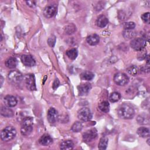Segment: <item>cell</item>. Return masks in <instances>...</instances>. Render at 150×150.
<instances>
[{"instance_id":"cell-1","label":"cell","mask_w":150,"mask_h":150,"mask_svg":"<svg viewBox=\"0 0 150 150\" xmlns=\"http://www.w3.org/2000/svg\"><path fill=\"white\" fill-rule=\"evenodd\" d=\"M118 116L123 119H131L134 117L135 111L132 107L128 103L121 104L117 109Z\"/></svg>"},{"instance_id":"cell-2","label":"cell","mask_w":150,"mask_h":150,"mask_svg":"<svg viewBox=\"0 0 150 150\" xmlns=\"http://www.w3.org/2000/svg\"><path fill=\"white\" fill-rule=\"evenodd\" d=\"M16 134V129L12 126H8L3 129L1 132V138L4 142L13 139Z\"/></svg>"},{"instance_id":"cell-3","label":"cell","mask_w":150,"mask_h":150,"mask_svg":"<svg viewBox=\"0 0 150 150\" xmlns=\"http://www.w3.org/2000/svg\"><path fill=\"white\" fill-rule=\"evenodd\" d=\"M146 43V40L145 38H137L131 40L130 46L135 50L139 51L145 48Z\"/></svg>"},{"instance_id":"cell-4","label":"cell","mask_w":150,"mask_h":150,"mask_svg":"<svg viewBox=\"0 0 150 150\" xmlns=\"http://www.w3.org/2000/svg\"><path fill=\"white\" fill-rule=\"evenodd\" d=\"M79 119L83 121H88L92 118V114L89 108L84 107L81 108L77 113Z\"/></svg>"},{"instance_id":"cell-5","label":"cell","mask_w":150,"mask_h":150,"mask_svg":"<svg viewBox=\"0 0 150 150\" xmlns=\"http://www.w3.org/2000/svg\"><path fill=\"white\" fill-rule=\"evenodd\" d=\"M8 77L9 80L14 84L20 83L23 80V76L22 73L18 70L11 71L8 75Z\"/></svg>"},{"instance_id":"cell-6","label":"cell","mask_w":150,"mask_h":150,"mask_svg":"<svg viewBox=\"0 0 150 150\" xmlns=\"http://www.w3.org/2000/svg\"><path fill=\"white\" fill-rule=\"evenodd\" d=\"M114 81L117 85L123 86L128 83L129 78L125 73L119 72L114 75Z\"/></svg>"},{"instance_id":"cell-7","label":"cell","mask_w":150,"mask_h":150,"mask_svg":"<svg viewBox=\"0 0 150 150\" xmlns=\"http://www.w3.org/2000/svg\"><path fill=\"white\" fill-rule=\"evenodd\" d=\"M26 87L28 90L33 91L36 90V84H35V78L33 74H28L25 76L24 77Z\"/></svg>"},{"instance_id":"cell-8","label":"cell","mask_w":150,"mask_h":150,"mask_svg":"<svg viewBox=\"0 0 150 150\" xmlns=\"http://www.w3.org/2000/svg\"><path fill=\"white\" fill-rule=\"evenodd\" d=\"M97 136V131L96 128H91L86 131L83 134V139L85 142H90Z\"/></svg>"},{"instance_id":"cell-9","label":"cell","mask_w":150,"mask_h":150,"mask_svg":"<svg viewBox=\"0 0 150 150\" xmlns=\"http://www.w3.org/2000/svg\"><path fill=\"white\" fill-rule=\"evenodd\" d=\"M47 118L50 124H52L55 123L58 118L57 111L54 108H53V107L50 108L47 111Z\"/></svg>"},{"instance_id":"cell-10","label":"cell","mask_w":150,"mask_h":150,"mask_svg":"<svg viewBox=\"0 0 150 150\" xmlns=\"http://www.w3.org/2000/svg\"><path fill=\"white\" fill-rule=\"evenodd\" d=\"M57 6L56 5H50L46 6L43 10V15L47 18L53 17L56 13Z\"/></svg>"},{"instance_id":"cell-11","label":"cell","mask_w":150,"mask_h":150,"mask_svg":"<svg viewBox=\"0 0 150 150\" xmlns=\"http://www.w3.org/2000/svg\"><path fill=\"white\" fill-rule=\"evenodd\" d=\"M21 62L25 66L32 67L35 65L36 62L33 57L29 54H23L21 56Z\"/></svg>"},{"instance_id":"cell-12","label":"cell","mask_w":150,"mask_h":150,"mask_svg":"<svg viewBox=\"0 0 150 150\" xmlns=\"http://www.w3.org/2000/svg\"><path fill=\"white\" fill-rule=\"evenodd\" d=\"M91 88V86L90 83H86L84 84H81L79 86H78L77 88L79 93V94L80 96H84L88 93L90 89Z\"/></svg>"},{"instance_id":"cell-13","label":"cell","mask_w":150,"mask_h":150,"mask_svg":"<svg viewBox=\"0 0 150 150\" xmlns=\"http://www.w3.org/2000/svg\"><path fill=\"white\" fill-rule=\"evenodd\" d=\"M4 101L6 106L9 107H15L17 104L16 98L13 96L7 95L4 98Z\"/></svg>"},{"instance_id":"cell-14","label":"cell","mask_w":150,"mask_h":150,"mask_svg":"<svg viewBox=\"0 0 150 150\" xmlns=\"http://www.w3.org/2000/svg\"><path fill=\"white\" fill-rule=\"evenodd\" d=\"M86 41L90 45L95 46L99 43L100 37L97 34H92L87 36Z\"/></svg>"},{"instance_id":"cell-15","label":"cell","mask_w":150,"mask_h":150,"mask_svg":"<svg viewBox=\"0 0 150 150\" xmlns=\"http://www.w3.org/2000/svg\"><path fill=\"white\" fill-rule=\"evenodd\" d=\"M52 142L53 139L52 137L47 134H43L39 139V142L43 146H47Z\"/></svg>"},{"instance_id":"cell-16","label":"cell","mask_w":150,"mask_h":150,"mask_svg":"<svg viewBox=\"0 0 150 150\" xmlns=\"http://www.w3.org/2000/svg\"><path fill=\"white\" fill-rule=\"evenodd\" d=\"M108 22V21L107 18L103 15L99 16L97 18L96 22L97 26L99 28L105 27L107 25Z\"/></svg>"},{"instance_id":"cell-17","label":"cell","mask_w":150,"mask_h":150,"mask_svg":"<svg viewBox=\"0 0 150 150\" xmlns=\"http://www.w3.org/2000/svg\"><path fill=\"white\" fill-rule=\"evenodd\" d=\"M74 146V143L71 140H66L60 144V148L62 150L72 149Z\"/></svg>"},{"instance_id":"cell-18","label":"cell","mask_w":150,"mask_h":150,"mask_svg":"<svg viewBox=\"0 0 150 150\" xmlns=\"http://www.w3.org/2000/svg\"><path fill=\"white\" fill-rule=\"evenodd\" d=\"M33 130V125H25L22 124L21 128V132L23 135H29Z\"/></svg>"},{"instance_id":"cell-19","label":"cell","mask_w":150,"mask_h":150,"mask_svg":"<svg viewBox=\"0 0 150 150\" xmlns=\"http://www.w3.org/2000/svg\"><path fill=\"white\" fill-rule=\"evenodd\" d=\"M138 135L142 138L149 137V128L144 127L139 128L137 131Z\"/></svg>"},{"instance_id":"cell-20","label":"cell","mask_w":150,"mask_h":150,"mask_svg":"<svg viewBox=\"0 0 150 150\" xmlns=\"http://www.w3.org/2000/svg\"><path fill=\"white\" fill-rule=\"evenodd\" d=\"M17 65V60L15 57H10L5 62V66L9 69H14Z\"/></svg>"},{"instance_id":"cell-21","label":"cell","mask_w":150,"mask_h":150,"mask_svg":"<svg viewBox=\"0 0 150 150\" xmlns=\"http://www.w3.org/2000/svg\"><path fill=\"white\" fill-rule=\"evenodd\" d=\"M1 114L5 117H11L13 115V112L9 107L4 106L1 108Z\"/></svg>"},{"instance_id":"cell-22","label":"cell","mask_w":150,"mask_h":150,"mask_svg":"<svg viewBox=\"0 0 150 150\" xmlns=\"http://www.w3.org/2000/svg\"><path fill=\"white\" fill-rule=\"evenodd\" d=\"M137 120L139 124H148L149 122V116L144 114L138 115Z\"/></svg>"},{"instance_id":"cell-23","label":"cell","mask_w":150,"mask_h":150,"mask_svg":"<svg viewBox=\"0 0 150 150\" xmlns=\"http://www.w3.org/2000/svg\"><path fill=\"white\" fill-rule=\"evenodd\" d=\"M98 108L102 112L107 113L110 111V104L107 101H103L98 104Z\"/></svg>"},{"instance_id":"cell-24","label":"cell","mask_w":150,"mask_h":150,"mask_svg":"<svg viewBox=\"0 0 150 150\" xmlns=\"http://www.w3.org/2000/svg\"><path fill=\"white\" fill-rule=\"evenodd\" d=\"M108 139L107 137H101L100 140L98 145V149H101V150L105 149L107 148V146L108 145Z\"/></svg>"},{"instance_id":"cell-25","label":"cell","mask_w":150,"mask_h":150,"mask_svg":"<svg viewBox=\"0 0 150 150\" xmlns=\"http://www.w3.org/2000/svg\"><path fill=\"white\" fill-rule=\"evenodd\" d=\"M66 55L70 59L74 60L76 59V57L78 55V52H77V49H74V48L71 49L70 50H68L66 52Z\"/></svg>"},{"instance_id":"cell-26","label":"cell","mask_w":150,"mask_h":150,"mask_svg":"<svg viewBox=\"0 0 150 150\" xmlns=\"http://www.w3.org/2000/svg\"><path fill=\"white\" fill-rule=\"evenodd\" d=\"M94 77V73H93L91 71H84L81 73V78L85 80H91Z\"/></svg>"},{"instance_id":"cell-27","label":"cell","mask_w":150,"mask_h":150,"mask_svg":"<svg viewBox=\"0 0 150 150\" xmlns=\"http://www.w3.org/2000/svg\"><path fill=\"white\" fill-rule=\"evenodd\" d=\"M121 98V94L118 92H112L110 94L109 96V100L112 103H115L118 101Z\"/></svg>"},{"instance_id":"cell-28","label":"cell","mask_w":150,"mask_h":150,"mask_svg":"<svg viewBox=\"0 0 150 150\" xmlns=\"http://www.w3.org/2000/svg\"><path fill=\"white\" fill-rule=\"evenodd\" d=\"M122 35H123V36L124 37L125 39H130L134 38L135 36V33L133 30V29H132V30H125L123 32Z\"/></svg>"},{"instance_id":"cell-29","label":"cell","mask_w":150,"mask_h":150,"mask_svg":"<svg viewBox=\"0 0 150 150\" xmlns=\"http://www.w3.org/2000/svg\"><path fill=\"white\" fill-rule=\"evenodd\" d=\"M82 128H83V125H82L81 122H79V121H76L71 126V130L73 132H80L82 129Z\"/></svg>"},{"instance_id":"cell-30","label":"cell","mask_w":150,"mask_h":150,"mask_svg":"<svg viewBox=\"0 0 150 150\" xmlns=\"http://www.w3.org/2000/svg\"><path fill=\"white\" fill-rule=\"evenodd\" d=\"M76 31V26L73 25H69L67 26H66L65 28V32L68 34V35H71L73 34L74 32Z\"/></svg>"},{"instance_id":"cell-31","label":"cell","mask_w":150,"mask_h":150,"mask_svg":"<svg viewBox=\"0 0 150 150\" xmlns=\"http://www.w3.org/2000/svg\"><path fill=\"white\" fill-rule=\"evenodd\" d=\"M127 71L129 74L135 76L138 73V68L135 66H131L127 69Z\"/></svg>"},{"instance_id":"cell-32","label":"cell","mask_w":150,"mask_h":150,"mask_svg":"<svg viewBox=\"0 0 150 150\" xmlns=\"http://www.w3.org/2000/svg\"><path fill=\"white\" fill-rule=\"evenodd\" d=\"M125 30H132L135 27V24L134 22H128L124 24L123 26Z\"/></svg>"},{"instance_id":"cell-33","label":"cell","mask_w":150,"mask_h":150,"mask_svg":"<svg viewBox=\"0 0 150 150\" xmlns=\"http://www.w3.org/2000/svg\"><path fill=\"white\" fill-rule=\"evenodd\" d=\"M138 59L139 60H143L145 59L146 56V50L144 49L138 51Z\"/></svg>"},{"instance_id":"cell-34","label":"cell","mask_w":150,"mask_h":150,"mask_svg":"<svg viewBox=\"0 0 150 150\" xmlns=\"http://www.w3.org/2000/svg\"><path fill=\"white\" fill-rule=\"evenodd\" d=\"M56 38L54 35H51L47 39V43L49 45L52 47H54L56 43Z\"/></svg>"},{"instance_id":"cell-35","label":"cell","mask_w":150,"mask_h":150,"mask_svg":"<svg viewBox=\"0 0 150 150\" xmlns=\"http://www.w3.org/2000/svg\"><path fill=\"white\" fill-rule=\"evenodd\" d=\"M142 20L146 23H149V12H146L141 15Z\"/></svg>"},{"instance_id":"cell-36","label":"cell","mask_w":150,"mask_h":150,"mask_svg":"<svg viewBox=\"0 0 150 150\" xmlns=\"http://www.w3.org/2000/svg\"><path fill=\"white\" fill-rule=\"evenodd\" d=\"M59 84H60L59 80L57 79H56L54 80V81H53V88L54 90L56 89V88L59 87Z\"/></svg>"},{"instance_id":"cell-37","label":"cell","mask_w":150,"mask_h":150,"mask_svg":"<svg viewBox=\"0 0 150 150\" xmlns=\"http://www.w3.org/2000/svg\"><path fill=\"white\" fill-rule=\"evenodd\" d=\"M27 5L31 7V8H34L36 6V2L34 1H26Z\"/></svg>"},{"instance_id":"cell-38","label":"cell","mask_w":150,"mask_h":150,"mask_svg":"<svg viewBox=\"0 0 150 150\" xmlns=\"http://www.w3.org/2000/svg\"><path fill=\"white\" fill-rule=\"evenodd\" d=\"M142 71L145 73H148L149 71V64H147V65L146 66H144L142 67Z\"/></svg>"},{"instance_id":"cell-39","label":"cell","mask_w":150,"mask_h":150,"mask_svg":"<svg viewBox=\"0 0 150 150\" xmlns=\"http://www.w3.org/2000/svg\"><path fill=\"white\" fill-rule=\"evenodd\" d=\"M145 59L146 61V63L149 64V55H146V56Z\"/></svg>"},{"instance_id":"cell-40","label":"cell","mask_w":150,"mask_h":150,"mask_svg":"<svg viewBox=\"0 0 150 150\" xmlns=\"http://www.w3.org/2000/svg\"><path fill=\"white\" fill-rule=\"evenodd\" d=\"M147 142H148V145H150V143H149V138H148V140H147Z\"/></svg>"}]
</instances>
